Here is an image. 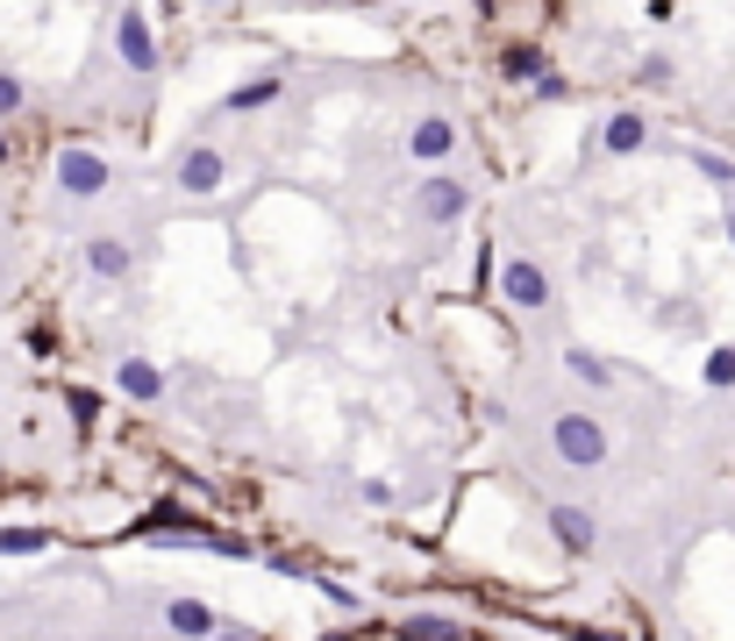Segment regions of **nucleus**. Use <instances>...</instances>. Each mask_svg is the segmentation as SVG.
Returning a JSON list of instances; mask_svg holds the SVG:
<instances>
[{
	"instance_id": "1",
	"label": "nucleus",
	"mask_w": 735,
	"mask_h": 641,
	"mask_svg": "<svg viewBox=\"0 0 735 641\" xmlns=\"http://www.w3.org/2000/svg\"><path fill=\"white\" fill-rule=\"evenodd\" d=\"M550 449H558L564 470H599V464H607V427H599L593 414L558 406V414H550Z\"/></svg>"
},
{
	"instance_id": "23",
	"label": "nucleus",
	"mask_w": 735,
	"mask_h": 641,
	"mask_svg": "<svg viewBox=\"0 0 735 641\" xmlns=\"http://www.w3.org/2000/svg\"><path fill=\"white\" fill-rule=\"evenodd\" d=\"M207 641H258V634H244V628H215Z\"/></svg>"
},
{
	"instance_id": "25",
	"label": "nucleus",
	"mask_w": 735,
	"mask_h": 641,
	"mask_svg": "<svg viewBox=\"0 0 735 641\" xmlns=\"http://www.w3.org/2000/svg\"><path fill=\"white\" fill-rule=\"evenodd\" d=\"M579 641H621V634H579Z\"/></svg>"
},
{
	"instance_id": "24",
	"label": "nucleus",
	"mask_w": 735,
	"mask_h": 641,
	"mask_svg": "<svg viewBox=\"0 0 735 641\" xmlns=\"http://www.w3.org/2000/svg\"><path fill=\"white\" fill-rule=\"evenodd\" d=\"M193 8H236V0H193Z\"/></svg>"
},
{
	"instance_id": "18",
	"label": "nucleus",
	"mask_w": 735,
	"mask_h": 641,
	"mask_svg": "<svg viewBox=\"0 0 735 641\" xmlns=\"http://www.w3.org/2000/svg\"><path fill=\"white\" fill-rule=\"evenodd\" d=\"M400 641H464V628H457V620H443V613H422V620L400 628Z\"/></svg>"
},
{
	"instance_id": "2",
	"label": "nucleus",
	"mask_w": 735,
	"mask_h": 641,
	"mask_svg": "<svg viewBox=\"0 0 735 641\" xmlns=\"http://www.w3.org/2000/svg\"><path fill=\"white\" fill-rule=\"evenodd\" d=\"M414 214H422L429 228H450V221H464V214H472V186H464L457 172H429L422 186H414Z\"/></svg>"
},
{
	"instance_id": "28",
	"label": "nucleus",
	"mask_w": 735,
	"mask_h": 641,
	"mask_svg": "<svg viewBox=\"0 0 735 641\" xmlns=\"http://www.w3.org/2000/svg\"><path fill=\"white\" fill-rule=\"evenodd\" d=\"M0 164H8V135H0Z\"/></svg>"
},
{
	"instance_id": "4",
	"label": "nucleus",
	"mask_w": 735,
	"mask_h": 641,
	"mask_svg": "<svg viewBox=\"0 0 735 641\" xmlns=\"http://www.w3.org/2000/svg\"><path fill=\"white\" fill-rule=\"evenodd\" d=\"M115 51L137 79H158V36H150V14L143 8H122L115 14Z\"/></svg>"
},
{
	"instance_id": "9",
	"label": "nucleus",
	"mask_w": 735,
	"mask_h": 641,
	"mask_svg": "<svg viewBox=\"0 0 735 641\" xmlns=\"http://www.w3.org/2000/svg\"><path fill=\"white\" fill-rule=\"evenodd\" d=\"M115 385H122V392H129V400H137V406H158L172 378H164V371H158V363H150V357H122V363H115Z\"/></svg>"
},
{
	"instance_id": "10",
	"label": "nucleus",
	"mask_w": 735,
	"mask_h": 641,
	"mask_svg": "<svg viewBox=\"0 0 735 641\" xmlns=\"http://www.w3.org/2000/svg\"><path fill=\"white\" fill-rule=\"evenodd\" d=\"M550 534H558L572 556H593V542H599V521L586 507H550Z\"/></svg>"
},
{
	"instance_id": "6",
	"label": "nucleus",
	"mask_w": 735,
	"mask_h": 641,
	"mask_svg": "<svg viewBox=\"0 0 735 641\" xmlns=\"http://www.w3.org/2000/svg\"><path fill=\"white\" fill-rule=\"evenodd\" d=\"M179 193H193V200H207V193H221V186H229V157H221V150L215 143H193L186 150V157H179Z\"/></svg>"
},
{
	"instance_id": "20",
	"label": "nucleus",
	"mask_w": 735,
	"mask_h": 641,
	"mask_svg": "<svg viewBox=\"0 0 735 641\" xmlns=\"http://www.w3.org/2000/svg\"><path fill=\"white\" fill-rule=\"evenodd\" d=\"M693 172H700V178H707V186H722V193L735 186V164L722 157V150H693Z\"/></svg>"
},
{
	"instance_id": "27",
	"label": "nucleus",
	"mask_w": 735,
	"mask_h": 641,
	"mask_svg": "<svg viewBox=\"0 0 735 641\" xmlns=\"http://www.w3.org/2000/svg\"><path fill=\"white\" fill-rule=\"evenodd\" d=\"M322 641H357V634H322Z\"/></svg>"
},
{
	"instance_id": "8",
	"label": "nucleus",
	"mask_w": 735,
	"mask_h": 641,
	"mask_svg": "<svg viewBox=\"0 0 735 641\" xmlns=\"http://www.w3.org/2000/svg\"><path fill=\"white\" fill-rule=\"evenodd\" d=\"M599 143H607V157H636V150L650 143V121H642L636 107H614V115L599 121Z\"/></svg>"
},
{
	"instance_id": "17",
	"label": "nucleus",
	"mask_w": 735,
	"mask_h": 641,
	"mask_svg": "<svg viewBox=\"0 0 735 641\" xmlns=\"http://www.w3.org/2000/svg\"><path fill=\"white\" fill-rule=\"evenodd\" d=\"M51 528H0V556H43Z\"/></svg>"
},
{
	"instance_id": "7",
	"label": "nucleus",
	"mask_w": 735,
	"mask_h": 641,
	"mask_svg": "<svg viewBox=\"0 0 735 641\" xmlns=\"http://www.w3.org/2000/svg\"><path fill=\"white\" fill-rule=\"evenodd\" d=\"M408 157L429 164V172L450 164V157H457V121H450V115H422V121L408 129Z\"/></svg>"
},
{
	"instance_id": "26",
	"label": "nucleus",
	"mask_w": 735,
	"mask_h": 641,
	"mask_svg": "<svg viewBox=\"0 0 735 641\" xmlns=\"http://www.w3.org/2000/svg\"><path fill=\"white\" fill-rule=\"evenodd\" d=\"M728 242H735V200H728Z\"/></svg>"
},
{
	"instance_id": "14",
	"label": "nucleus",
	"mask_w": 735,
	"mask_h": 641,
	"mask_svg": "<svg viewBox=\"0 0 735 641\" xmlns=\"http://www.w3.org/2000/svg\"><path fill=\"white\" fill-rule=\"evenodd\" d=\"M272 100H287V79L279 72H264V79H244L229 100H221V115H258V107H272Z\"/></svg>"
},
{
	"instance_id": "5",
	"label": "nucleus",
	"mask_w": 735,
	"mask_h": 641,
	"mask_svg": "<svg viewBox=\"0 0 735 641\" xmlns=\"http://www.w3.org/2000/svg\"><path fill=\"white\" fill-rule=\"evenodd\" d=\"M108 157H100V150H65V157H57V193H65V200H100V193H108Z\"/></svg>"
},
{
	"instance_id": "15",
	"label": "nucleus",
	"mask_w": 735,
	"mask_h": 641,
	"mask_svg": "<svg viewBox=\"0 0 735 641\" xmlns=\"http://www.w3.org/2000/svg\"><path fill=\"white\" fill-rule=\"evenodd\" d=\"M543 51H536V43H507V51H500V79H515V86H536V79H543Z\"/></svg>"
},
{
	"instance_id": "16",
	"label": "nucleus",
	"mask_w": 735,
	"mask_h": 641,
	"mask_svg": "<svg viewBox=\"0 0 735 641\" xmlns=\"http://www.w3.org/2000/svg\"><path fill=\"white\" fill-rule=\"evenodd\" d=\"M564 363H572V378H586L593 392H614V363H607V357H593V349H572Z\"/></svg>"
},
{
	"instance_id": "11",
	"label": "nucleus",
	"mask_w": 735,
	"mask_h": 641,
	"mask_svg": "<svg viewBox=\"0 0 735 641\" xmlns=\"http://www.w3.org/2000/svg\"><path fill=\"white\" fill-rule=\"evenodd\" d=\"M129 264H137V250H129L122 236H86V271H94V279H129Z\"/></svg>"
},
{
	"instance_id": "3",
	"label": "nucleus",
	"mask_w": 735,
	"mask_h": 641,
	"mask_svg": "<svg viewBox=\"0 0 735 641\" xmlns=\"http://www.w3.org/2000/svg\"><path fill=\"white\" fill-rule=\"evenodd\" d=\"M500 300L515 314H543L550 307V271L536 257H500Z\"/></svg>"
},
{
	"instance_id": "22",
	"label": "nucleus",
	"mask_w": 735,
	"mask_h": 641,
	"mask_svg": "<svg viewBox=\"0 0 735 641\" xmlns=\"http://www.w3.org/2000/svg\"><path fill=\"white\" fill-rule=\"evenodd\" d=\"M529 94H536V100H564V94H572V86H564V79H558V72H543V79H536V86H529Z\"/></svg>"
},
{
	"instance_id": "21",
	"label": "nucleus",
	"mask_w": 735,
	"mask_h": 641,
	"mask_svg": "<svg viewBox=\"0 0 735 641\" xmlns=\"http://www.w3.org/2000/svg\"><path fill=\"white\" fill-rule=\"evenodd\" d=\"M22 79H14V72H0V121H8V115H22Z\"/></svg>"
},
{
	"instance_id": "12",
	"label": "nucleus",
	"mask_w": 735,
	"mask_h": 641,
	"mask_svg": "<svg viewBox=\"0 0 735 641\" xmlns=\"http://www.w3.org/2000/svg\"><path fill=\"white\" fill-rule=\"evenodd\" d=\"M164 628L186 634V641H207L221 620H215V606H201V599H164Z\"/></svg>"
},
{
	"instance_id": "13",
	"label": "nucleus",
	"mask_w": 735,
	"mask_h": 641,
	"mask_svg": "<svg viewBox=\"0 0 735 641\" xmlns=\"http://www.w3.org/2000/svg\"><path fill=\"white\" fill-rule=\"evenodd\" d=\"M143 528H150V534H164V542H193V534H207V521H201V513H186L179 499H158Z\"/></svg>"
},
{
	"instance_id": "19",
	"label": "nucleus",
	"mask_w": 735,
	"mask_h": 641,
	"mask_svg": "<svg viewBox=\"0 0 735 641\" xmlns=\"http://www.w3.org/2000/svg\"><path fill=\"white\" fill-rule=\"evenodd\" d=\"M700 378H707V385H714V392H722V385L735 392V343H722V349H707V363H700Z\"/></svg>"
}]
</instances>
